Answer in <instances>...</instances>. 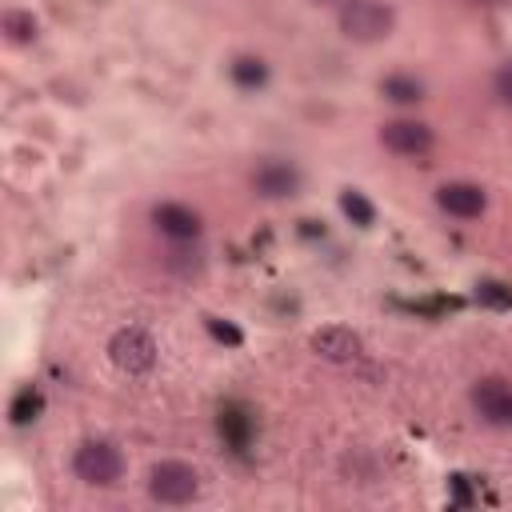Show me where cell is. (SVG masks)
<instances>
[{
    "label": "cell",
    "instance_id": "1",
    "mask_svg": "<svg viewBox=\"0 0 512 512\" xmlns=\"http://www.w3.org/2000/svg\"><path fill=\"white\" fill-rule=\"evenodd\" d=\"M336 24H340V36L352 44H380L396 28V8L384 0H348L336 12Z\"/></svg>",
    "mask_w": 512,
    "mask_h": 512
},
{
    "label": "cell",
    "instance_id": "2",
    "mask_svg": "<svg viewBox=\"0 0 512 512\" xmlns=\"http://www.w3.org/2000/svg\"><path fill=\"white\" fill-rule=\"evenodd\" d=\"M72 472H76V480H84L92 488H108L124 476V456L112 440H84L72 452Z\"/></svg>",
    "mask_w": 512,
    "mask_h": 512
},
{
    "label": "cell",
    "instance_id": "3",
    "mask_svg": "<svg viewBox=\"0 0 512 512\" xmlns=\"http://www.w3.org/2000/svg\"><path fill=\"white\" fill-rule=\"evenodd\" d=\"M148 496L160 504H192L200 496V472L184 460H160L148 472Z\"/></svg>",
    "mask_w": 512,
    "mask_h": 512
},
{
    "label": "cell",
    "instance_id": "4",
    "mask_svg": "<svg viewBox=\"0 0 512 512\" xmlns=\"http://www.w3.org/2000/svg\"><path fill=\"white\" fill-rule=\"evenodd\" d=\"M108 356L120 372L128 376H144L156 368V340L144 332V328H120L112 340H108Z\"/></svg>",
    "mask_w": 512,
    "mask_h": 512
},
{
    "label": "cell",
    "instance_id": "5",
    "mask_svg": "<svg viewBox=\"0 0 512 512\" xmlns=\"http://www.w3.org/2000/svg\"><path fill=\"white\" fill-rule=\"evenodd\" d=\"M380 144L388 152H396V156H428L436 148V136H432V128L424 120H404L400 116V120L380 124Z\"/></svg>",
    "mask_w": 512,
    "mask_h": 512
},
{
    "label": "cell",
    "instance_id": "6",
    "mask_svg": "<svg viewBox=\"0 0 512 512\" xmlns=\"http://www.w3.org/2000/svg\"><path fill=\"white\" fill-rule=\"evenodd\" d=\"M252 192L264 200H288L300 192V168L288 160H264L252 172Z\"/></svg>",
    "mask_w": 512,
    "mask_h": 512
},
{
    "label": "cell",
    "instance_id": "7",
    "mask_svg": "<svg viewBox=\"0 0 512 512\" xmlns=\"http://www.w3.org/2000/svg\"><path fill=\"white\" fill-rule=\"evenodd\" d=\"M152 224L160 228V236H168L172 244H188V240H196L200 236V212L196 208H188V204H180V200H164V204H156L152 208Z\"/></svg>",
    "mask_w": 512,
    "mask_h": 512
},
{
    "label": "cell",
    "instance_id": "8",
    "mask_svg": "<svg viewBox=\"0 0 512 512\" xmlns=\"http://www.w3.org/2000/svg\"><path fill=\"white\" fill-rule=\"evenodd\" d=\"M308 344H312V352H316L320 360H332V364H352V360L364 352V340H360L352 328H344V324L316 328Z\"/></svg>",
    "mask_w": 512,
    "mask_h": 512
},
{
    "label": "cell",
    "instance_id": "9",
    "mask_svg": "<svg viewBox=\"0 0 512 512\" xmlns=\"http://www.w3.org/2000/svg\"><path fill=\"white\" fill-rule=\"evenodd\" d=\"M436 204L456 216V220H476L484 208H488V196L480 184H468V180H448L436 188Z\"/></svg>",
    "mask_w": 512,
    "mask_h": 512
},
{
    "label": "cell",
    "instance_id": "10",
    "mask_svg": "<svg viewBox=\"0 0 512 512\" xmlns=\"http://www.w3.org/2000/svg\"><path fill=\"white\" fill-rule=\"evenodd\" d=\"M472 408H476L488 424L508 428V424H512V384H504V380H480V384L472 388Z\"/></svg>",
    "mask_w": 512,
    "mask_h": 512
},
{
    "label": "cell",
    "instance_id": "11",
    "mask_svg": "<svg viewBox=\"0 0 512 512\" xmlns=\"http://www.w3.org/2000/svg\"><path fill=\"white\" fill-rule=\"evenodd\" d=\"M380 96L392 104H420L424 100V80L408 76V72H392L380 80Z\"/></svg>",
    "mask_w": 512,
    "mask_h": 512
},
{
    "label": "cell",
    "instance_id": "12",
    "mask_svg": "<svg viewBox=\"0 0 512 512\" xmlns=\"http://www.w3.org/2000/svg\"><path fill=\"white\" fill-rule=\"evenodd\" d=\"M0 32H4L8 44H32L36 32H40V24H36V16L28 8H8L0 16Z\"/></svg>",
    "mask_w": 512,
    "mask_h": 512
},
{
    "label": "cell",
    "instance_id": "13",
    "mask_svg": "<svg viewBox=\"0 0 512 512\" xmlns=\"http://www.w3.org/2000/svg\"><path fill=\"white\" fill-rule=\"evenodd\" d=\"M228 76H232V84H236V88L256 92V88H264V84H268V64H264L260 56H236V60L228 64Z\"/></svg>",
    "mask_w": 512,
    "mask_h": 512
},
{
    "label": "cell",
    "instance_id": "14",
    "mask_svg": "<svg viewBox=\"0 0 512 512\" xmlns=\"http://www.w3.org/2000/svg\"><path fill=\"white\" fill-rule=\"evenodd\" d=\"M340 212H344L356 228H372V220H376V208H372V200H368L360 188H344V192H340Z\"/></svg>",
    "mask_w": 512,
    "mask_h": 512
},
{
    "label": "cell",
    "instance_id": "15",
    "mask_svg": "<svg viewBox=\"0 0 512 512\" xmlns=\"http://www.w3.org/2000/svg\"><path fill=\"white\" fill-rule=\"evenodd\" d=\"M40 408H44L40 392H36V388H20L16 400H12V408H8V416H12V424H28V420L40 416Z\"/></svg>",
    "mask_w": 512,
    "mask_h": 512
},
{
    "label": "cell",
    "instance_id": "16",
    "mask_svg": "<svg viewBox=\"0 0 512 512\" xmlns=\"http://www.w3.org/2000/svg\"><path fill=\"white\" fill-rule=\"evenodd\" d=\"M220 432H228V436H232V444H236V448H244V444H248V420H244V412L224 408V412H220Z\"/></svg>",
    "mask_w": 512,
    "mask_h": 512
},
{
    "label": "cell",
    "instance_id": "17",
    "mask_svg": "<svg viewBox=\"0 0 512 512\" xmlns=\"http://www.w3.org/2000/svg\"><path fill=\"white\" fill-rule=\"evenodd\" d=\"M476 292H480V300L492 304V308H512V288H504L500 280H480Z\"/></svg>",
    "mask_w": 512,
    "mask_h": 512
},
{
    "label": "cell",
    "instance_id": "18",
    "mask_svg": "<svg viewBox=\"0 0 512 512\" xmlns=\"http://www.w3.org/2000/svg\"><path fill=\"white\" fill-rule=\"evenodd\" d=\"M204 324H208V332H212L220 344H232V348H236V344L244 340V336H240V328H236V324H228V320H220V316H204Z\"/></svg>",
    "mask_w": 512,
    "mask_h": 512
},
{
    "label": "cell",
    "instance_id": "19",
    "mask_svg": "<svg viewBox=\"0 0 512 512\" xmlns=\"http://www.w3.org/2000/svg\"><path fill=\"white\" fill-rule=\"evenodd\" d=\"M492 92H496V100H500V104H508V108H512V60L496 68V76H492Z\"/></svg>",
    "mask_w": 512,
    "mask_h": 512
},
{
    "label": "cell",
    "instance_id": "20",
    "mask_svg": "<svg viewBox=\"0 0 512 512\" xmlns=\"http://www.w3.org/2000/svg\"><path fill=\"white\" fill-rule=\"evenodd\" d=\"M312 4H324V8H336V12H340L348 0H312Z\"/></svg>",
    "mask_w": 512,
    "mask_h": 512
}]
</instances>
